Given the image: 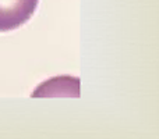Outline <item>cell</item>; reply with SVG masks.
Returning <instances> with one entry per match:
<instances>
[{
    "mask_svg": "<svg viewBox=\"0 0 159 139\" xmlns=\"http://www.w3.org/2000/svg\"><path fill=\"white\" fill-rule=\"evenodd\" d=\"M39 0H0V32L24 25L35 13Z\"/></svg>",
    "mask_w": 159,
    "mask_h": 139,
    "instance_id": "6da1fadb",
    "label": "cell"
}]
</instances>
